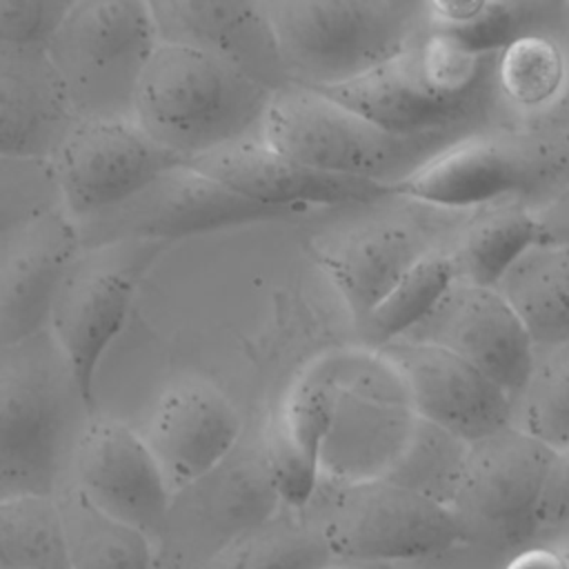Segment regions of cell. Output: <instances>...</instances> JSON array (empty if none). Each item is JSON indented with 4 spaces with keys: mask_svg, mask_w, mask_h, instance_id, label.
I'll return each instance as SVG.
<instances>
[{
    "mask_svg": "<svg viewBox=\"0 0 569 569\" xmlns=\"http://www.w3.org/2000/svg\"><path fill=\"white\" fill-rule=\"evenodd\" d=\"M273 511L227 542L202 569H325L333 553L313 520L300 509Z\"/></svg>",
    "mask_w": 569,
    "mask_h": 569,
    "instance_id": "29",
    "label": "cell"
},
{
    "mask_svg": "<svg viewBox=\"0 0 569 569\" xmlns=\"http://www.w3.org/2000/svg\"><path fill=\"white\" fill-rule=\"evenodd\" d=\"M291 209L249 200L198 169L180 162L164 169L129 198L96 213L71 218L80 247L116 240H164L287 218Z\"/></svg>",
    "mask_w": 569,
    "mask_h": 569,
    "instance_id": "12",
    "label": "cell"
},
{
    "mask_svg": "<svg viewBox=\"0 0 569 569\" xmlns=\"http://www.w3.org/2000/svg\"><path fill=\"white\" fill-rule=\"evenodd\" d=\"M402 2H405V4H409V7L418 13V0H402Z\"/></svg>",
    "mask_w": 569,
    "mask_h": 569,
    "instance_id": "42",
    "label": "cell"
},
{
    "mask_svg": "<svg viewBox=\"0 0 569 569\" xmlns=\"http://www.w3.org/2000/svg\"><path fill=\"white\" fill-rule=\"evenodd\" d=\"M569 518V447L553 453L540 500L538 536Z\"/></svg>",
    "mask_w": 569,
    "mask_h": 569,
    "instance_id": "35",
    "label": "cell"
},
{
    "mask_svg": "<svg viewBox=\"0 0 569 569\" xmlns=\"http://www.w3.org/2000/svg\"><path fill=\"white\" fill-rule=\"evenodd\" d=\"M60 207L62 196L51 160L0 153V238Z\"/></svg>",
    "mask_w": 569,
    "mask_h": 569,
    "instance_id": "33",
    "label": "cell"
},
{
    "mask_svg": "<svg viewBox=\"0 0 569 569\" xmlns=\"http://www.w3.org/2000/svg\"><path fill=\"white\" fill-rule=\"evenodd\" d=\"M418 420L462 440H480L511 425L516 400L453 351L411 338L380 345Z\"/></svg>",
    "mask_w": 569,
    "mask_h": 569,
    "instance_id": "14",
    "label": "cell"
},
{
    "mask_svg": "<svg viewBox=\"0 0 569 569\" xmlns=\"http://www.w3.org/2000/svg\"><path fill=\"white\" fill-rule=\"evenodd\" d=\"M93 409L49 329L0 349V500L56 493Z\"/></svg>",
    "mask_w": 569,
    "mask_h": 569,
    "instance_id": "2",
    "label": "cell"
},
{
    "mask_svg": "<svg viewBox=\"0 0 569 569\" xmlns=\"http://www.w3.org/2000/svg\"><path fill=\"white\" fill-rule=\"evenodd\" d=\"M565 29H567V36H569V0H565Z\"/></svg>",
    "mask_w": 569,
    "mask_h": 569,
    "instance_id": "41",
    "label": "cell"
},
{
    "mask_svg": "<svg viewBox=\"0 0 569 569\" xmlns=\"http://www.w3.org/2000/svg\"><path fill=\"white\" fill-rule=\"evenodd\" d=\"M325 569H387L382 562H356V560H333Z\"/></svg>",
    "mask_w": 569,
    "mask_h": 569,
    "instance_id": "40",
    "label": "cell"
},
{
    "mask_svg": "<svg viewBox=\"0 0 569 569\" xmlns=\"http://www.w3.org/2000/svg\"><path fill=\"white\" fill-rule=\"evenodd\" d=\"M560 184V164L545 136L520 127H489L436 151L393 182L391 196L462 209L498 200L527 202Z\"/></svg>",
    "mask_w": 569,
    "mask_h": 569,
    "instance_id": "9",
    "label": "cell"
},
{
    "mask_svg": "<svg viewBox=\"0 0 569 569\" xmlns=\"http://www.w3.org/2000/svg\"><path fill=\"white\" fill-rule=\"evenodd\" d=\"M518 396L520 425L551 449L569 447V342L542 349Z\"/></svg>",
    "mask_w": 569,
    "mask_h": 569,
    "instance_id": "32",
    "label": "cell"
},
{
    "mask_svg": "<svg viewBox=\"0 0 569 569\" xmlns=\"http://www.w3.org/2000/svg\"><path fill=\"white\" fill-rule=\"evenodd\" d=\"M336 373L311 369L273 409L262 451L284 507L305 509L318 482L322 447L336 409Z\"/></svg>",
    "mask_w": 569,
    "mask_h": 569,
    "instance_id": "22",
    "label": "cell"
},
{
    "mask_svg": "<svg viewBox=\"0 0 569 569\" xmlns=\"http://www.w3.org/2000/svg\"><path fill=\"white\" fill-rule=\"evenodd\" d=\"M162 42L220 56L278 89L287 82L262 0H149Z\"/></svg>",
    "mask_w": 569,
    "mask_h": 569,
    "instance_id": "21",
    "label": "cell"
},
{
    "mask_svg": "<svg viewBox=\"0 0 569 569\" xmlns=\"http://www.w3.org/2000/svg\"><path fill=\"white\" fill-rule=\"evenodd\" d=\"M158 44L149 0H76L44 49L78 118H133L136 89Z\"/></svg>",
    "mask_w": 569,
    "mask_h": 569,
    "instance_id": "6",
    "label": "cell"
},
{
    "mask_svg": "<svg viewBox=\"0 0 569 569\" xmlns=\"http://www.w3.org/2000/svg\"><path fill=\"white\" fill-rule=\"evenodd\" d=\"M76 120L44 44L0 42V153L49 160Z\"/></svg>",
    "mask_w": 569,
    "mask_h": 569,
    "instance_id": "20",
    "label": "cell"
},
{
    "mask_svg": "<svg viewBox=\"0 0 569 569\" xmlns=\"http://www.w3.org/2000/svg\"><path fill=\"white\" fill-rule=\"evenodd\" d=\"M64 211L76 220L107 209L184 158L133 118H78L49 158Z\"/></svg>",
    "mask_w": 569,
    "mask_h": 569,
    "instance_id": "13",
    "label": "cell"
},
{
    "mask_svg": "<svg viewBox=\"0 0 569 569\" xmlns=\"http://www.w3.org/2000/svg\"><path fill=\"white\" fill-rule=\"evenodd\" d=\"M71 569H153L151 538L93 507L69 480L56 489Z\"/></svg>",
    "mask_w": 569,
    "mask_h": 569,
    "instance_id": "28",
    "label": "cell"
},
{
    "mask_svg": "<svg viewBox=\"0 0 569 569\" xmlns=\"http://www.w3.org/2000/svg\"><path fill=\"white\" fill-rule=\"evenodd\" d=\"M536 349L569 342V242H533L498 278Z\"/></svg>",
    "mask_w": 569,
    "mask_h": 569,
    "instance_id": "26",
    "label": "cell"
},
{
    "mask_svg": "<svg viewBox=\"0 0 569 569\" xmlns=\"http://www.w3.org/2000/svg\"><path fill=\"white\" fill-rule=\"evenodd\" d=\"M453 280L456 276L449 251L433 247L393 284V289L376 307H371L358 320L365 338L373 347H380L393 338L405 336L436 307Z\"/></svg>",
    "mask_w": 569,
    "mask_h": 569,
    "instance_id": "31",
    "label": "cell"
},
{
    "mask_svg": "<svg viewBox=\"0 0 569 569\" xmlns=\"http://www.w3.org/2000/svg\"><path fill=\"white\" fill-rule=\"evenodd\" d=\"M260 138L307 167L389 187L458 140L393 133L325 91L298 82L273 89Z\"/></svg>",
    "mask_w": 569,
    "mask_h": 569,
    "instance_id": "4",
    "label": "cell"
},
{
    "mask_svg": "<svg viewBox=\"0 0 569 569\" xmlns=\"http://www.w3.org/2000/svg\"><path fill=\"white\" fill-rule=\"evenodd\" d=\"M556 449L518 425L465 447L447 505L462 540L520 551L538 538L545 482Z\"/></svg>",
    "mask_w": 569,
    "mask_h": 569,
    "instance_id": "7",
    "label": "cell"
},
{
    "mask_svg": "<svg viewBox=\"0 0 569 569\" xmlns=\"http://www.w3.org/2000/svg\"><path fill=\"white\" fill-rule=\"evenodd\" d=\"M498 127H540L569 93V36H522L496 53Z\"/></svg>",
    "mask_w": 569,
    "mask_h": 569,
    "instance_id": "24",
    "label": "cell"
},
{
    "mask_svg": "<svg viewBox=\"0 0 569 569\" xmlns=\"http://www.w3.org/2000/svg\"><path fill=\"white\" fill-rule=\"evenodd\" d=\"M0 569H71L53 493L0 500Z\"/></svg>",
    "mask_w": 569,
    "mask_h": 569,
    "instance_id": "30",
    "label": "cell"
},
{
    "mask_svg": "<svg viewBox=\"0 0 569 569\" xmlns=\"http://www.w3.org/2000/svg\"><path fill=\"white\" fill-rule=\"evenodd\" d=\"M538 242H569V184L558 187L531 207Z\"/></svg>",
    "mask_w": 569,
    "mask_h": 569,
    "instance_id": "36",
    "label": "cell"
},
{
    "mask_svg": "<svg viewBox=\"0 0 569 569\" xmlns=\"http://www.w3.org/2000/svg\"><path fill=\"white\" fill-rule=\"evenodd\" d=\"M76 0H0V42L47 44Z\"/></svg>",
    "mask_w": 569,
    "mask_h": 569,
    "instance_id": "34",
    "label": "cell"
},
{
    "mask_svg": "<svg viewBox=\"0 0 569 569\" xmlns=\"http://www.w3.org/2000/svg\"><path fill=\"white\" fill-rule=\"evenodd\" d=\"M273 89L229 60L162 42L149 58L133 98V120L184 160L253 136Z\"/></svg>",
    "mask_w": 569,
    "mask_h": 569,
    "instance_id": "3",
    "label": "cell"
},
{
    "mask_svg": "<svg viewBox=\"0 0 569 569\" xmlns=\"http://www.w3.org/2000/svg\"><path fill=\"white\" fill-rule=\"evenodd\" d=\"M164 240H116L80 247L67 264L49 311V331L69 360L84 402L96 411V373Z\"/></svg>",
    "mask_w": 569,
    "mask_h": 569,
    "instance_id": "8",
    "label": "cell"
},
{
    "mask_svg": "<svg viewBox=\"0 0 569 569\" xmlns=\"http://www.w3.org/2000/svg\"><path fill=\"white\" fill-rule=\"evenodd\" d=\"M476 209L449 249V258L456 280L493 287L513 260L538 242V227L525 200H498Z\"/></svg>",
    "mask_w": 569,
    "mask_h": 569,
    "instance_id": "27",
    "label": "cell"
},
{
    "mask_svg": "<svg viewBox=\"0 0 569 569\" xmlns=\"http://www.w3.org/2000/svg\"><path fill=\"white\" fill-rule=\"evenodd\" d=\"M280 505L262 445L240 438L222 462L171 493L151 540L153 569H202L227 542Z\"/></svg>",
    "mask_w": 569,
    "mask_h": 569,
    "instance_id": "11",
    "label": "cell"
},
{
    "mask_svg": "<svg viewBox=\"0 0 569 569\" xmlns=\"http://www.w3.org/2000/svg\"><path fill=\"white\" fill-rule=\"evenodd\" d=\"M287 82L327 87L396 53L418 27L402 0H262Z\"/></svg>",
    "mask_w": 569,
    "mask_h": 569,
    "instance_id": "5",
    "label": "cell"
},
{
    "mask_svg": "<svg viewBox=\"0 0 569 569\" xmlns=\"http://www.w3.org/2000/svg\"><path fill=\"white\" fill-rule=\"evenodd\" d=\"M138 433L173 493L229 456L242 438V418L216 385L184 378L160 393Z\"/></svg>",
    "mask_w": 569,
    "mask_h": 569,
    "instance_id": "18",
    "label": "cell"
},
{
    "mask_svg": "<svg viewBox=\"0 0 569 569\" xmlns=\"http://www.w3.org/2000/svg\"><path fill=\"white\" fill-rule=\"evenodd\" d=\"M184 162L249 200L291 211L309 204H369L391 196L385 182L307 167L258 136H244Z\"/></svg>",
    "mask_w": 569,
    "mask_h": 569,
    "instance_id": "17",
    "label": "cell"
},
{
    "mask_svg": "<svg viewBox=\"0 0 569 569\" xmlns=\"http://www.w3.org/2000/svg\"><path fill=\"white\" fill-rule=\"evenodd\" d=\"M496 53L469 51L418 22L380 64L316 89L393 133L462 138L500 122Z\"/></svg>",
    "mask_w": 569,
    "mask_h": 569,
    "instance_id": "1",
    "label": "cell"
},
{
    "mask_svg": "<svg viewBox=\"0 0 569 569\" xmlns=\"http://www.w3.org/2000/svg\"><path fill=\"white\" fill-rule=\"evenodd\" d=\"M78 249L76 224L62 207L0 238V349L49 329L56 287Z\"/></svg>",
    "mask_w": 569,
    "mask_h": 569,
    "instance_id": "19",
    "label": "cell"
},
{
    "mask_svg": "<svg viewBox=\"0 0 569 569\" xmlns=\"http://www.w3.org/2000/svg\"><path fill=\"white\" fill-rule=\"evenodd\" d=\"M400 338L453 351L513 400L527 387L536 362V347L509 302L493 287L460 280H453L436 307Z\"/></svg>",
    "mask_w": 569,
    "mask_h": 569,
    "instance_id": "16",
    "label": "cell"
},
{
    "mask_svg": "<svg viewBox=\"0 0 569 569\" xmlns=\"http://www.w3.org/2000/svg\"><path fill=\"white\" fill-rule=\"evenodd\" d=\"M418 22L476 53H496L531 33L567 31L565 0H418Z\"/></svg>",
    "mask_w": 569,
    "mask_h": 569,
    "instance_id": "25",
    "label": "cell"
},
{
    "mask_svg": "<svg viewBox=\"0 0 569 569\" xmlns=\"http://www.w3.org/2000/svg\"><path fill=\"white\" fill-rule=\"evenodd\" d=\"M316 525L336 560H418L462 542L447 502L387 476L336 487Z\"/></svg>",
    "mask_w": 569,
    "mask_h": 569,
    "instance_id": "10",
    "label": "cell"
},
{
    "mask_svg": "<svg viewBox=\"0 0 569 569\" xmlns=\"http://www.w3.org/2000/svg\"><path fill=\"white\" fill-rule=\"evenodd\" d=\"M502 569H565L560 558L545 545H529L511 556Z\"/></svg>",
    "mask_w": 569,
    "mask_h": 569,
    "instance_id": "38",
    "label": "cell"
},
{
    "mask_svg": "<svg viewBox=\"0 0 569 569\" xmlns=\"http://www.w3.org/2000/svg\"><path fill=\"white\" fill-rule=\"evenodd\" d=\"M533 131L545 136V140L551 144L553 156L560 164V182L569 184V93L558 104V109Z\"/></svg>",
    "mask_w": 569,
    "mask_h": 569,
    "instance_id": "37",
    "label": "cell"
},
{
    "mask_svg": "<svg viewBox=\"0 0 569 569\" xmlns=\"http://www.w3.org/2000/svg\"><path fill=\"white\" fill-rule=\"evenodd\" d=\"M64 480L93 507L140 529L151 540L171 500L167 480L142 436L96 411L76 438Z\"/></svg>",
    "mask_w": 569,
    "mask_h": 569,
    "instance_id": "15",
    "label": "cell"
},
{
    "mask_svg": "<svg viewBox=\"0 0 569 569\" xmlns=\"http://www.w3.org/2000/svg\"><path fill=\"white\" fill-rule=\"evenodd\" d=\"M545 547H549L562 562L565 569H569V518H565L560 525L547 529L540 533Z\"/></svg>",
    "mask_w": 569,
    "mask_h": 569,
    "instance_id": "39",
    "label": "cell"
},
{
    "mask_svg": "<svg viewBox=\"0 0 569 569\" xmlns=\"http://www.w3.org/2000/svg\"><path fill=\"white\" fill-rule=\"evenodd\" d=\"M433 244L400 222H369L329 238L318 260L360 320Z\"/></svg>",
    "mask_w": 569,
    "mask_h": 569,
    "instance_id": "23",
    "label": "cell"
}]
</instances>
